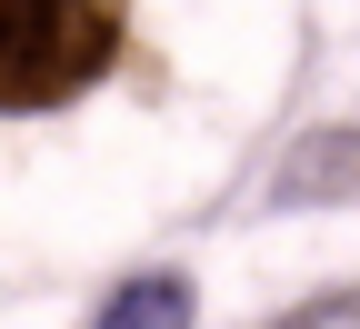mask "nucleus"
Returning a JSON list of instances; mask_svg holds the SVG:
<instances>
[{"label":"nucleus","instance_id":"f257e3e1","mask_svg":"<svg viewBox=\"0 0 360 329\" xmlns=\"http://www.w3.org/2000/svg\"><path fill=\"white\" fill-rule=\"evenodd\" d=\"M130 0H0V110H60L110 80Z\"/></svg>","mask_w":360,"mask_h":329},{"label":"nucleus","instance_id":"f03ea898","mask_svg":"<svg viewBox=\"0 0 360 329\" xmlns=\"http://www.w3.org/2000/svg\"><path fill=\"white\" fill-rule=\"evenodd\" d=\"M270 210H321V200H360V130H310L290 140V160L270 170Z\"/></svg>","mask_w":360,"mask_h":329},{"label":"nucleus","instance_id":"7ed1b4c3","mask_svg":"<svg viewBox=\"0 0 360 329\" xmlns=\"http://www.w3.org/2000/svg\"><path fill=\"white\" fill-rule=\"evenodd\" d=\"M200 319V290L180 269H141V279H120V290L90 309V329H191Z\"/></svg>","mask_w":360,"mask_h":329},{"label":"nucleus","instance_id":"20e7f679","mask_svg":"<svg viewBox=\"0 0 360 329\" xmlns=\"http://www.w3.org/2000/svg\"><path fill=\"white\" fill-rule=\"evenodd\" d=\"M281 329H360V290H350V300H310V309L281 319Z\"/></svg>","mask_w":360,"mask_h":329}]
</instances>
